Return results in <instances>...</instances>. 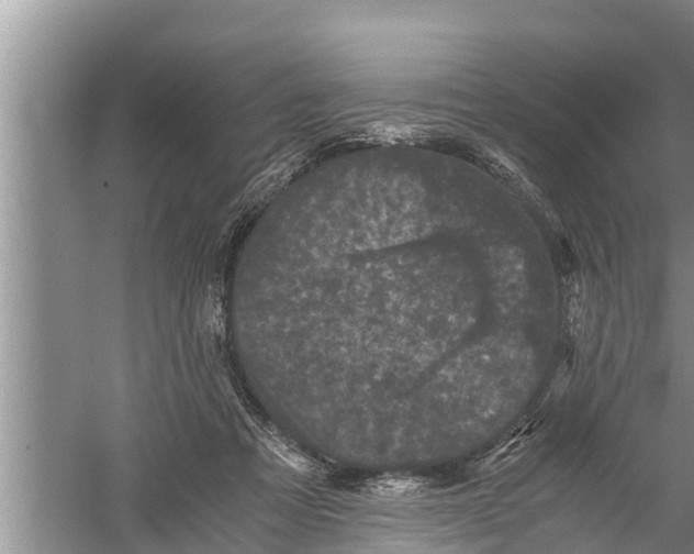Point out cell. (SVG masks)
I'll return each instance as SVG.
<instances>
[{
	"label": "cell",
	"mask_w": 694,
	"mask_h": 554,
	"mask_svg": "<svg viewBox=\"0 0 694 554\" xmlns=\"http://www.w3.org/2000/svg\"><path fill=\"white\" fill-rule=\"evenodd\" d=\"M491 278L496 296L516 302L527 290V268L523 255L514 248L497 250L491 256Z\"/></svg>",
	"instance_id": "cell-1"
}]
</instances>
